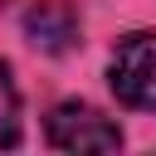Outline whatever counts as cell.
Masks as SVG:
<instances>
[{
    "label": "cell",
    "mask_w": 156,
    "mask_h": 156,
    "mask_svg": "<svg viewBox=\"0 0 156 156\" xmlns=\"http://www.w3.org/2000/svg\"><path fill=\"white\" fill-rule=\"evenodd\" d=\"M112 93L127 107L156 112V34H127L112 49Z\"/></svg>",
    "instance_id": "cell-1"
},
{
    "label": "cell",
    "mask_w": 156,
    "mask_h": 156,
    "mask_svg": "<svg viewBox=\"0 0 156 156\" xmlns=\"http://www.w3.org/2000/svg\"><path fill=\"white\" fill-rule=\"evenodd\" d=\"M44 136H49V146H58V151H117V141H122L117 122L102 117V112L88 107V102H63V107H54L49 122H44Z\"/></svg>",
    "instance_id": "cell-2"
},
{
    "label": "cell",
    "mask_w": 156,
    "mask_h": 156,
    "mask_svg": "<svg viewBox=\"0 0 156 156\" xmlns=\"http://www.w3.org/2000/svg\"><path fill=\"white\" fill-rule=\"evenodd\" d=\"M78 29H83V20L68 0H39L24 10V39L44 54H68L78 44Z\"/></svg>",
    "instance_id": "cell-3"
},
{
    "label": "cell",
    "mask_w": 156,
    "mask_h": 156,
    "mask_svg": "<svg viewBox=\"0 0 156 156\" xmlns=\"http://www.w3.org/2000/svg\"><path fill=\"white\" fill-rule=\"evenodd\" d=\"M15 141H20V93L10 68L0 63V146H15Z\"/></svg>",
    "instance_id": "cell-4"
}]
</instances>
